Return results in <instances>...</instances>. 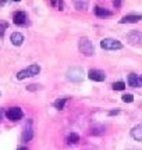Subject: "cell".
Listing matches in <instances>:
<instances>
[{
  "instance_id": "cell-15",
  "label": "cell",
  "mask_w": 142,
  "mask_h": 150,
  "mask_svg": "<svg viewBox=\"0 0 142 150\" xmlns=\"http://www.w3.org/2000/svg\"><path fill=\"white\" fill-rule=\"evenodd\" d=\"M80 142V136L75 134V132H71L68 136H67V143L68 145H77Z\"/></svg>"
},
{
  "instance_id": "cell-25",
  "label": "cell",
  "mask_w": 142,
  "mask_h": 150,
  "mask_svg": "<svg viewBox=\"0 0 142 150\" xmlns=\"http://www.w3.org/2000/svg\"><path fill=\"white\" fill-rule=\"evenodd\" d=\"M116 114H119V110H113L109 112V115H116Z\"/></svg>"
},
{
  "instance_id": "cell-18",
  "label": "cell",
  "mask_w": 142,
  "mask_h": 150,
  "mask_svg": "<svg viewBox=\"0 0 142 150\" xmlns=\"http://www.w3.org/2000/svg\"><path fill=\"white\" fill-rule=\"evenodd\" d=\"M88 1H75V8L77 10H87Z\"/></svg>"
},
{
  "instance_id": "cell-11",
  "label": "cell",
  "mask_w": 142,
  "mask_h": 150,
  "mask_svg": "<svg viewBox=\"0 0 142 150\" xmlns=\"http://www.w3.org/2000/svg\"><path fill=\"white\" fill-rule=\"evenodd\" d=\"M13 21L17 25H24L27 22V13L25 11H17L16 14L13 16Z\"/></svg>"
},
{
  "instance_id": "cell-2",
  "label": "cell",
  "mask_w": 142,
  "mask_h": 150,
  "mask_svg": "<svg viewBox=\"0 0 142 150\" xmlns=\"http://www.w3.org/2000/svg\"><path fill=\"white\" fill-rule=\"evenodd\" d=\"M39 72H40V67H39L38 64H32L29 65L28 68H25V70H21L18 74H17V79H25V78H28V76H35V75H38Z\"/></svg>"
},
{
  "instance_id": "cell-13",
  "label": "cell",
  "mask_w": 142,
  "mask_h": 150,
  "mask_svg": "<svg viewBox=\"0 0 142 150\" xmlns=\"http://www.w3.org/2000/svg\"><path fill=\"white\" fill-rule=\"evenodd\" d=\"M131 135L132 138L135 140H142V125H137V127H134L131 131Z\"/></svg>"
},
{
  "instance_id": "cell-23",
  "label": "cell",
  "mask_w": 142,
  "mask_h": 150,
  "mask_svg": "<svg viewBox=\"0 0 142 150\" xmlns=\"http://www.w3.org/2000/svg\"><path fill=\"white\" fill-rule=\"evenodd\" d=\"M6 28H7V24H3V22H1V24H0V36H1V35H3V33H4V29Z\"/></svg>"
},
{
  "instance_id": "cell-3",
  "label": "cell",
  "mask_w": 142,
  "mask_h": 150,
  "mask_svg": "<svg viewBox=\"0 0 142 150\" xmlns=\"http://www.w3.org/2000/svg\"><path fill=\"white\" fill-rule=\"evenodd\" d=\"M100 47L104 49V50H120V49H123V43L120 40L106 38V39L100 40Z\"/></svg>"
},
{
  "instance_id": "cell-6",
  "label": "cell",
  "mask_w": 142,
  "mask_h": 150,
  "mask_svg": "<svg viewBox=\"0 0 142 150\" xmlns=\"http://www.w3.org/2000/svg\"><path fill=\"white\" fill-rule=\"evenodd\" d=\"M32 138H33L32 120H28V122L24 127V132H22V142H29Z\"/></svg>"
},
{
  "instance_id": "cell-24",
  "label": "cell",
  "mask_w": 142,
  "mask_h": 150,
  "mask_svg": "<svg viewBox=\"0 0 142 150\" xmlns=\"http://www.w3.org/2000/svg\"><path fill=\"white\" fill-rule=\"evenodd\" d=\"M113 6L119 8V7H120V6H121V1H120V0H117V1H113Z\"/></svg>"
},
{
  "instance_id": "cell-4",
  "label": "cell",
  "mask_w": 142,
  "mask_h": 150,
  "mask_svg": "<svg viewBox=\"0 0 142 150\" xmlns=\"http://www.w3.org/2000/svg\"><path fill=\"white\" fill-rule=\"evenodd\" d=\"M24 115V112L20 107H11L6 111V117L9 118L10 121H20Z\"/></svg>"
},
{
  "instance_id": "cell-19",
  "label": "cell",
  "mask_w": 142,
  "mask_h": 150,
  "mask_svg": "<svg viewBox=\"0 0 142 150\" xmlns=\"http://www.w3.org/2000/svg\"><path fill=\"white\" fill-rule=\"evenodd\" d=\"M113 89L114 91H124L126 89V83L124 82H114L113 83Z\"/></svg>"
},
{
  "instance_id": "cell-16",
  "label": "cell",
  "mask_w": 142,
  "mask_h": 150,
  "mask_svg": "<svg viewBox=\"0 0 142 150\" xmlns=\"http://www.w3.org/2000/svg\"><path fill=\"white\" fill-rule=\"evenodd\" d=\"M66 103H67V99H66V97H63V99H57V100L55 102V107L57 108V110H63Z\"/></svg>"
},
{
  "instance_id": "cell-20",
  "label": "cell",
  "mask_w": 142,
  "mask_h": 150,
  "mask_svg": "<svg viewBox=\"0 0 142 150\" xmlns=\"http://www.w3.org/2000/svg\"><path fill=\"white\" fill-rule=\"evenodd\" d=\"M39 89H42V86H40V85H36V83H32V85H28L27 86V91H31V92L39 91Z\"/></svg>"
},
{
  "instance_id": "cell-1",
  "label": "cell",
  "mask_w": 142,
  "mask_h": 150,
  "mask_svg": "<svg viewBox=\"0 0 142 150\" xmlns=\"http://www.w3.org/2000/svg\"><path fill=\"white\" fill-rule=\"evenodd\" d=\"M78 49H80V52H81L84 56H87V57H91L95 54V47H93V43L87 39V38H82L80 39V42H78Z\"/></svg>"
},
{
  "instance_id": "cell-10",
  "label": "cell",
  "mask_w": 142,
  "mask_h": 150,
  "mask_svg": "<svg viewBox=\"0 0 142 150\" xmlns=\"http://www.w3.org/2000/svg\"><path fill=\"white\" fill-rule=\"evenodd\" d=\"M142 20V14H130V16H124L120 20V24H134Z\"/></svg>"
},
{
  "instance_id": "cell-8",
  "label": "cell",
  "mask_w": 142,
  "mask_h": 150,
  "mask_svg": "<svg viewBox=\"0 0 142 150\" xmlns=\"http://www.w3.org/2000/svg\"><path fill=\"white\" fill-rule=\"evenodd\" d=\"M127 40L132 45H142V32L139 31H132L127 35Z\"/></svg>"
},
{
  "instance_id": "cell-9",
  "label": "cell",
  "mask_w": 142,
  "mask_h": 150,
  "mask_svg": "<svg viewBox=\"0 0 142 150\" xmlns=\"http://www.w3.org/2000/svg\"><path fill=\"white\" fill-rule=\"evenodd\" d=\"M128 85L131 88H141L142 86V75L130 74L128 75Z\"/></svg>"
},
{
  "instance_id": "cell-12",
  "label": "cell",
  "mask_w": 142,
  "mask_h": 150,
  "mask_svg": "<svg viewBox=\"0 0 142 150\" xmlns=\"http://www.w3.org/2000/svg\"><path fill=\"white\" fill-rule=\"evenodd\" d=\"M10 40L14 46H21L22 42H24V36H22V33H20V32H14V33H11Z\"/></svg>"
},
{
  "instance_id": "cell-17",
  "label": "cell",
  "mask_w": 142,
  "mask_h": 150,
  "mask_svg": "<svg viewBox=\"0 0 142 150\" xmlns=\"http://www.w3.org/2000/svg\"><path fill=\"white\" fill-rule=\"evenodd\" d=\"M106 132V128L103 127H95L91 129V135H103Z\"/></svg>"
},
{
  "instance_id": "cell-5",
  "label": "cell",
  "mask_w": 142,
  "mask_h": 150,
  "mask_svg": "<svg viewBox=\"0 0 142 150\" xmlns=\"http://www.w3.org/2000/svg\"><path fill=\"white\" fill-rule=\"evenodd\" d=\"M82 75H84V72H82L81 68H71V70L67 71V79L71 81V82H81L82 81Z\"/></svg>"
},
{
  "instance_id": "cell-14",
  "label": "cell",
  "mask_w": 142,
  "mask_h": 150,
  "mask_svg": "<svg viewBox=\"0 0 142 150\" xmlns=\"http://www.w3.org/2000/svg\"><path fill=\"white\" fill-rule=\"evenodd\" d=\"M95 14H96V16L98 17H110L111 16V13H110L109 10H106V8H103V7H95Z\"/></svg>"
},
{
  "instance_id": "cell-27",
  "label": "cell",
  "mask_w": 142,
  "mask_h": 150,
  "mask_svg": "<svg viewBox=\"0 0 142 150\" xmlns=\"http://www.w3.org/2000/svg\"><path fill=\"white\" fill-rule=\"evenodd\" d=\"M0 120H1V111H0Z\"/></svg>"
},
{
  "instance_id": "cell-26",
  "label": "cell",
  "mask_w": 142,
  "mask_h": 150,
  "mask_svg": "<svg viewBox=\"0 0 142 150\" xmlns=\"http://www.w3.org/2000/svg\"><path fill=\"white\" fill-rule=\"evenodd\" d=\"M18 150H27V147H20Z\"/></svg>"
},
{
  "instance_id": "cell-22",
  "label": "cell",
  "mask_w": 142,
  "mask_h": 150,
  "mask_svg": "<svg viewBox=\"0 0 142 150\" xmlns=\"http://www.w3.org/2000/svg\"><path fill=\"white\" fill-rule=\"evenodd\" d=\"M52 6H59V10H63V1H52Z\"/></svg>"
},
{
  "instance_id": "cell-21",
  "label": "cell",
  "mask_w": 142,
  "mask_h": 150,
  "mask_svg": "<svg viewBox=\"0 0 142 150\" xmlns=\"http://www.w3.org/2000/svg\"><path fill=\"white\" fill-rule=\"evenodd\" d=\"M132 100H134V96H132V95H124V96H123V102L124 103H131Z\"/></svg>"
},
{
  "instance_id": "cell-7",
  "label": "cell",
  "mask_w": 142,
  "mask_h": 150,
  "mask_svg": "<svg viewBox=\"0 0 142 150\" xmlns=\"http://www.w3.org/2000/svg\"><path fill=\"white\" fill-rule=\"evenodd\" d=\"M88 76L91 81H95V82H103L106 79V74L100 70H91L88 72Z\"/></svg>"
}]
</instances>
